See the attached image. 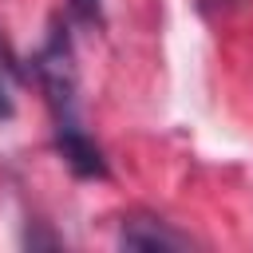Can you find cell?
<instances>
[{"instance_id": "2", "label": "cell", "mask_w": 253, "mask_h": 253, "mask_svg": "<svg viewBox=\"0 0 253 253\" xmlns=\"http://www.w3.org/2000/svg\"><path fill=\"white\" fill-rule=\"evenodd\" d=\"M119 245L123 249H190L194 245V237L190 233H182V229H174L170 221H162V217H150V213H130V217H123V225H119Z\"/></svg>"}, {"instance_id": "4", "label": "cell", "mask_w": 253, "mask_h": 253, "mask_svg": "<svg viewBox=\"0 0 253 253\" xmlns=\"http://www.w3.org/2000/svg\"><path fill=\"white\" fill-rule=\"evenodd\" d=\"M67 8L79 24H99L103 20V0H67Z\"/></svg>"}, {"instance_id": "1", "label": "cell", "mask_w": 253, "mask_h": 253, "mask_svg": "<svg viewBox=\"0 0 253 253\" xmlns=\"http://www.w3.org/2000/svg\"><path fill=\"white\" fill-rule=\"evenodd\" d=\"M36 79L40 91L51 107V123H55V146L63 154V162L79 174V178H107V158L99 150V142L83 130L79 119V99H75V55H71V40L63 28H51L47 43L36 55Z\"/></svg>"}, {"instance_id": "3", "label": "cell", "mask_w": 253, "mask_h": 253, "mask_svg": "<svg viewBox=\"0 0 253 253\" xmlns=\"http://www.w3.org/2000/svg\"><path fill=\"white\" fill-rule=\"evenodd\" d=\"M16 111V67L0 47V119H12Z\"/></svg>"}]
</instances>
